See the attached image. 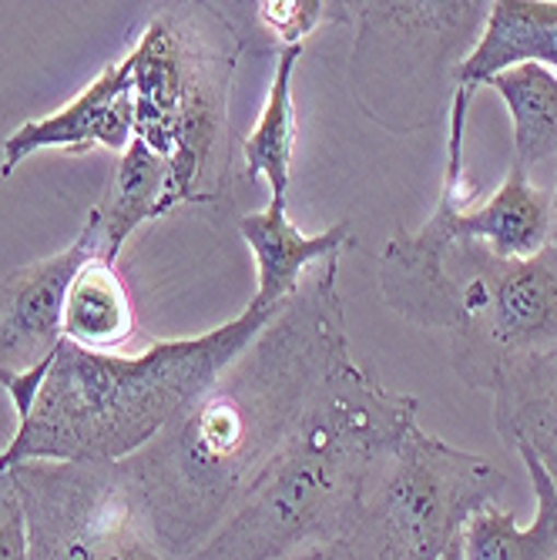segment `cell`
<instances>
[{"label": "cell", "instance_id": "obj_1", "mask_svg": "<svg viewBox=\"0 0 557 560\" xmlns=\"http://www.w3.org/2000/svg\"><path fill=\"white\" fill-rule=\"evenodd\" d=\"M346 360L339 256H329L206 393L118 464L151 540L172 560L206 544Z\"/></svg>", "mask_w": 557, "mask_h": 560}, {"label": "cell", "instance_id": "obj_2", "mask_svg": "<svg viewBox=\"0 0 557 560\" xmlns=\"http://www.w3.org/2000/svg\"><path fill=\"white\" fill-rule=\"evenodd\" d=\"M417 396L346 360L310 399L239 511L182 560H276L313 540H346L393 453L417 427Z\"/></svg>", "mask_w": 557, "mask_h": 560}, {"label": "cell", "instance_id": "obj_3", "mask_svg": "<svg viewBox=\"0 0 557 560\" xmlns=\"http://www.w3.org/2000/svg\"><path fill=\"white\" fill-rule=\"evenodd\" d=\"M279 310L248 302L225 326L151 342L144 352H91L61 339L31 413L0 450V474L21 464L128 460L206 393Z\"/></svg>", "mask_w": 557, "mask_h": 560}, {"label": "cell", "instance_id": "obj_4", "mask_svg": "<svg viewBox=\"0 0 557 560\" xmlns=\"http://www.w3.org/2000/svg\"><path fill=\"white\" fill-rule=\"evenodd\" d=\"M430 222L443 248L420 329L446 332L457 376L494 393L514 366L557 352V248L547 242L537 256L500 259L484 242L453 235L440 209Z\"/></svg>", "mask_w": 557, "mask_h": 560}, {"label": "cell", "instance_id": "obj_5", "mask_svg": "<svg viewBox=\"0 0 557 560\" xmlns=\"http://www.w3.org/2000/svg\"><path fill=\"white\" fill-rule=\"evenodd\" d=\"M357 21L349 84L357 105L383 128L410 135L450 112L457 68L477 47L490 4L480 0H363L346 4Z\"/></svg>", "mask_w": 557, "mask_h": 560}, {"label": "cell", "instance_id": "obj_6", "mask_svg": "<svg viewBox=\"0 0 557 560\" xmlns=\"http://www.w3.org/2000/svg\"><path fill=\"white\" fill-rule=\"evenodd\" d=\"M508 474L487 456L414 427L383 460L357 524L346 534L352 560H440L464 524L500 503Z\"/></svg>", "mask_w": 557, "mask_h": 560}, {"label": "cell", "instance_id": "obj_7", "mask_svg": "<svg viewBox=\"0 0 557 560\" xmlns=\"http://www.w3.org/2000/svg\"><path fill=\"white\" fill-rule=\"evenodd\" d=\"M11 477L27 514V560H172L118 464H21Z\"/></svg>", "mask_w": 557, "mask_h": 560}, {"label": "cell", "instance_id": "obj_8", "mask_svg": "<svg viewBox=\"0 0 557 560\" xmlns=\"http://www.w3.org/2000/svg\"><path fill=\"white\" fill-rule=\"evenodd\" d=\"M175 31L178 55V112L169 151L165 212L201 201V175L209 172L229 121V84L239 58L232 27L206 4H178L165 11Z\"/></svg>", "mask_w": 557, "mask_h": 560}, {"label": "cell", "instance_id": "obj_9", "mask_svg": "<svg viewBox=\"0 0 557 560\" xmlns=\"http://www.w3.org/2000/svg\"><path fill=\"white\" fill-rule=\"evenodd\" d=\"M105 259V225L91 209L78 238L58 256L37 259L0 279V373H27L65 339V302L78 272Z\"/></svg>", "mask_w": 557, "mask_h": 560}, {"label": "cell", "instance_id": "obj_10", "mask_svg": "<svg viewBox=\"0 0 557 560\" xmlns=\"http://www.w3.org/2000/svg\"><path fill=\"white\" fill-rule=\"evenodd\" d=\"M135 138V97H131V68L128 58L108 65L68 108L21 125L0 159V175H11L34 151L61 148V151H88L105 144L112 151H125Z\"/></svg>", "mask_w": 557, "mask_h": 560}, {"label": "cell", "instance_id": "obj_11", "mask_svg": "<svg viewBox=\"0 0 557 560\" xmlns=\"http://www.w3.org/2000/svg\"><path fill=\"white\" fill-rule=\"evenodd\" d=\"M437 209L457 238L484 242L500 259H527L550 242V195L541 191L524 168L511 162L508 178L477 209H461L457 198L440 191Z\"/></svg>", "mask_w": 557, "mask_h": 560}, {"label": "cell", "instance_id": "obj_12", "mask_svg": "<svg viewBox=\"0 0 557 560\" xmlns=\"http://www.w3.org/2000/svg\"><path fill=\"white\" fill-rule=\"evenodd\" d=\"M239 232L259 266V285L256 295H252V305H263V310H279L299 289L302 269H316L329 256H343V248L352 238L349 219L336 222L320 235L299 232L286 212V201H269L263 212L242 215Z\"/></svg>", "mask_w": 557, "mask_h": 560}, {"label": "cell", "instance_id": "obj_13", "mask_svg": "<svg viewBox=\"0 0 557 560\" xmlns=\"http://www.w3.org/2000/svg\"><path fill=\"white\" fill-rule=\"evenodd\" d=\"M490 396L494 430L503 446H527L557 490V352L514 366Z\"/></svg>", "mask_w": 557, "mask_h": 560}, {"label": "cell", "instance_id": "obj_14", "mask_svg": "<svg viewBox=\"0 0 557 560\" xmlns=\"http://www.w3.org/2000/svg\"><path fill=\"white\" fill-rule=\"evenodd\" d=\"M531 477L534 517L527 527L518 524L511 511L500 503H487L464 524V560H554L557 557V490L527 446L514 450Z\"/></svg>", "mask_w": 557, "mask_h": 560}, {"label": "cell", "instance_id": "obj_15", "mask_svg": "<svg viewBox=\"0 0 557 560\" xmlns=\"http://www.w3.org/2000/svg\"><path fill=\"white\" fill-rule=\"evenodd\" d=\"M172 165L162 151H155L148 141L131 138V144L121 151V162L115 172V182L97 206L101 225H105V262L115 266L118 252L151 219L165 215V195H169Z\"/></svg>", "mask_w": 557, "mask_h": 560}, {"label": "cell", "instance_id": "obj_16", "mask_svg": "<svg viewBox=\"0 0 557 560\" xmlns=\"http://www.w3.org/2000/svg\"><path fill=\"white\" fill-rule=\"evenodd\" d=\"M135 336V310L125 282L105 259L88 262L65 302V339L91 352H118Z\"/></svg>", "mask_w": 557, "mask_h": 560}, {"label": "cell", "instance_id": "obj_17", "mask_svg": "<svg viewBox=\"0 0 557 560\" xmlns=\"http://www.w3.org/2000/svg\"><path fill=\"white\" fill-rule=\"evenodd\" d=\"M508 105L514 125V165L527 175L557 159V74L541 65H518L487 81Z\"/></svg>", "mask_w": 557, "mask_h": 560}, {"label": "cell", "instance_id": "obj_18", "mask_svg": "<svg viewBox=\"0 0 557 560\" xmlns=\"http://www.w3.org/2000/svg\"><path fill=\"white\" fill-rule=\"evenodd\" d=\"M302 50L286 47L266 94L259 121L242 141V159L252 178H266L272 201H286L292 178V151H295V108H292V74Z\"/></svg>", "mask_w": 557, "mask_h": 560}, {"label": "cell", "instance_id": "obj_19", "mask_svg": "<svg viewBox=\"0 0 557 560\" xmlns=\"http://www.w3.org/2000/svg\"><path fill=\"white\" fill-rule=\"evenodd\" d=\"M259 24L286 40L289 47H299L302 37H310L323 21H349L346 4H323V0H269V4H256Z\"/></svg>", "mask_w": 557, "mask_h": 560}, {"label": "cell", "instance_id": "obj_20", "mask_svg": "<svg viewBox=\"0 0 557 560\" xmlns=\"http://www.w3.org/2000/svg\"><path fill=\"white\" fill-rule=\"evenodd\" d=\"M31 557V534L27 514L18 493V483L8 474H0V560H27Z\"/></svg>", "mask_w": 557, "mask_h": 560}, {"label": "cell", "instance_id": "obj_21", "mask_svg": "<svg viewBox=\"0 0 557 560\" xmlns=\"http://www.w3.org/2000/svg\"><path fill=\"white\" fill-rule=\"evenodd\" d=\"M47 370H50V355H47L44 363H37L34 370H27V373H0V386H4L8 396L14 399L18 423L31 413V406H34V399L40 393V383H44Z\"/></svg>", "mask_w": 557, "mask_h": 560}, {"label": "cell", "instance_id": "obj_22", "mask_svg": "<svg viewBox=\"0 0 557 560\" xmlns=\"http://www.w3.org/2000/svg\"><path fill=\"white\" fill-rule=\"evenodd\" d=\"M276 560H352V550L346 547V540H313L286 550Z\"/></svg>", "mask_w": 557, "mask_h": 560}, {"label": "cell", "instance_id": "obj_23", "mask_svg": "<svg viewBox=\"0 0 557 560\" xmlns=\"http://www.w3.org/2000/svg\"><path fill=\"white\" fill-rule=\"evenodd\" d=\"M440 560H464V540H461V537H453V544L443 550Z\"/></svg>", "mask_w": 557, "mask_h": 560}, {"label": "cell", "instance_id": "obj_24", "mask_svg": "<svg viewBox=\"0 0 557 560\" xmlns=\"http://www.w3.org/2000/svg\"><path fill=\"white\" fill-rule=\"evenodd\" d=\"M550 245L557 248V188L550 195Z\"/></svg>", "mask_w": 557, "mask_h": 560}, {"label": "cell", "instance_id": "obj_25", "mask_svg": "<svg viewBox=\"0 0 557 560\" xmlns=\"http://www.w3.org/2000/svg\"><path fill=\"white\" fill-rule=\"evenodd\" d=\"M554 74H557V47H554V68H550Z\"/></svg>", "mask_w": 557, "mask_h": 560}]
</instances>
